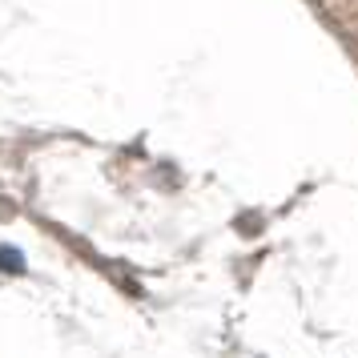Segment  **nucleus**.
<instances>
[{
    "label": "nucleus",
    "instance_id": "nucleus-1",
    "mask_svg": "<svg viewBox=\"0 0 358 358\" xmlns=\"http://www.w3.org/2000/svg\"><path fill=\"white\" fill-rule=\"evenodd\" d=\"M0 270H8V274H20V270H24V262L17 258L13 245H0Z\"/></svg>",
    "mask_w": 358,
    "mask_h": 358
}]
</instances>
